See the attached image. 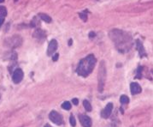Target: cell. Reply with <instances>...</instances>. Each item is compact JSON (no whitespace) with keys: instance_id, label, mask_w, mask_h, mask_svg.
Wrapping results in <instances>:
<instances>
[{"instance_id":"obj_18","label":"cell","mask_w":153,"mask_h":127,"mask_svg":"<svg viewBox=\"0 0 153 127\" xmlns=\"http://www.w3.org/2000/svg\"><path fill=\"white\" fill-rule=\"evenodd\" d=\"M141 71H142V67H139V68L137 69V76H136V77L141 78V76H142Z\"/></svg>"},{"instance_id":"obj_21","label":"cell","mask_w":153,"mask_h":127,"mask_svg":"<svg viewBox=\"0 0 153 127\" xmlns=\"http://www.w3.org/2000/svg\"><path fill=\"white\" fill-rule=\"evenodd\" d=\"M72 101H73V103H74V104L76 105V106L79 104V101H78V99H73V100H72Z\"/></svg>"},{"instance_id":"obj_16","label":"cell","mask_w":153,"mask_h":127,"mask_svg":"<svg viewBox=\"0 0 153 127\" xmlns=\"http://www.w3.org/2000/svg\"><path fill=\"white\" fill-rule=\"evenodd\" d=\"M62 108L65 109V110H69L71 109V103L69 101H64L63 104H62Z\"/></svg>"},{"instance_id":"obj_15","label":"cell","mask_w":153,"mask_h":127,"mask_svg":"<svg viewBox=\"0 0 153 127\" xmlns=\"http://www.w3.org/2000/svg\"><path fill=\"white\" fill-rule=\"evenodd\" d=\"M120 101L121 104H128L129 102V98L127 95H121L120 98Z\"/></svg>"},{"instance_id":"obj_24","label":"cell","mask_w":153,"mask_h":127,"mask_svg":"<svg viewBox=\"0 0 153 127\" xmlns=\"http://www.w3.org/2000/svg\"><path fill=\"white\" fill-rule=\"evenodd\" d=\"M72 45V40H69V46Z\"/></svg>"},{"instance_id":"obj_10","label":"cell","mask_w":153,"mask_h":127,"mask_svg":"<svg viewBox=\"0 0 153 127\" xmlns=\"http://www.w3.org/2000/svg\"><path fill=\"white\" fill-rule=\"evenodd\" d=\"M136 47H137V50L139 51L140 53V57H143V56H145V49H144V46H143L142 42L138 40H136Z\"/></svg>"},{"instance_id":"obj_7","label":"cell","mask_w":153,"mask_h":127,"mask_svg":"<svg viewBox=\"0 0 153 127\" xmlns=\"http://www.w3.org/2000/svg\"><path fill=\"white\" fill-rule=\"evenodd\" d=\"M79 118H80V124L83 127H91L92 126V119L86 114H80L79 116Z\"/></svg>"},{"instance_id":"obj_13","label":"cell","mask_w":153,"mask_h":127,"mask_svg":"<svg viewBox=\"0 0 153 127\" xmlns=\"http://www.w3.org/2000/svg\"><path fill=\"white\" fill-rule=\"evenodd\" d=\"M83 106H84L85 109H86L87 112H91V111L92 110V105H91V103H90L88 101H87V100H85V101H83Z\"/></svg>"},{"instance_id":"obj_4","label":"cell","mask_w":153,"mask_h":127,"mask_svg":"<svg viewBox=\"0 0 153 127\" xmlns=\"http://www.w3.org/2000/svg\"><path fill=\"white\" fill-rule=\"evenodd\" d=\"M49 118L51 122H53L54 124L57 126H61L63 124V118L61 114H59L56 111H51L49 114Z\"/></svg>"},{"instance_id":"obj_12","label":"cell","mask_w":153,"mask_h":127,"mask_svg":"<svg viewBox=\"0 0 153 127\" xmlns=\"http://www.w3.org/2000/svg\"><path fill=\"white\" fill-rule=\"evenodd\" d=\"M39 16L44 21L45 23H51V18L48 16V15H46V14H44V13H39Z\"/></svg>"},{"instance_id":"obj_23","label":"cell","mask_w":153,"mask_h":127,"mask_svg":"<svg viewBox=\"0 0 153 127\" xmlns=\"http://www.w3.org/2000/svg\"><path fill=\"white\" fill-rule=\"evenodd\" d=\"M3 23H4V18H0V27L3 25Z\"/></svg>"},{"instance_id":"obj_17","label":"cell","mask_w":153,"mask_h":127,"mask_svg":"<svg viewBox=\"0 0 153 127\" xmlns=\"http://www.w3.org/2000/svg\"><path fill=\"white\" fill-rule=\"evenodd\" d=\"M69 122H70V125L73 127H75L76 126V121H75V118L74 117L73 114L70 115V118H69Z\"/></svg>"},{"instance_id":"obj_26","label":"cell","mask_w":153,"mask_h":127,"mask_svg":"<svg viewBox=\"0 0 153 127\" xmlns=\"http://www.w3.org/2000/svg\"><path fill=\"white\" fill-rule=\"evenodd\" d=\"M4 1V0H0V3H3Z\"/></svg>"},{"instance_id":"obj_1","label":"cell","mask_w":153,"mask_h":127,"mask_svg":"<svg viewBox=\"0 0 153 127\" xmlns=\"http://www.w3.org/2000/svg\"><path fill=\"white\" fill-rule=\"evenodd\" d=\"M95 64H96V58L94 55L90 54L80 62L76 69V73L80 77H87L93 70Z\"/></svg>"},{"instance_id":"obj_6","label":"cell","mask_w":153,"mask_h":127,"mask_svg":"<svg viewBox=\"0 0 153 127\" xmlns=\"http://www.w3.org/2000/svg\"><path fill=\"white\" fill-rule=\"evenodd\" d=\"M112 110H113V103L109 102L102 110V112H101V117L104 118H108L109 116L111 115V114H112Z\"/></svg>"},{"instance_id":"obj_3","label":"cell","mask_w":153,"mask_h":127,"mask_svg":"<svg viewBox=\"0 0 153 127\" xmlns=\"http://www.w3.org/2000/svg\"><path fill=\"white\" fill-rule=\"evenodd\" d=\"M98 80H99V86H98L99 91V92H102L104 90V84H105V80H106V67H105L104 61H101L100 62Z\"/></svg>"},{"instance_id":"obj_14","label":"cell","mask_w":153,"mask_h":127,"mask_svg":"<svg viewBox=\"0 0 153 127\" xmlns=\"http://www.w3.org/2000/svg\"><path fill=\"white\" fill-rule=\"evenodd\" d=\"M7 15V10L4 6H0V18H4Z\"/></svg>"},{"instance_id":"obj_8","label":"cell","mask_w":153,"mask_h":127,"mask_svg":"<svg viewBox=\"0 0 153 127\" xmlns=\"http://www.w3.org/2000/svg\"><path fill=\"white\" fill-rule=\"evenodd\" d=\"M57 46H58L57 41L56 40H51L49 43L48 48H47V55L51 56L56 52V50L57 49Z\"/></svg>"},{"instance_id":"obj_19","label":"cell","mask_w":153,"mask_h":127,"mask_svg":"<svg viewBox=\"0 0 153 127\" xmlns=\"http://www.w3.org/2000/svg\"><path fill=\"white\" fill-rule=\"evenodd\" d=\"M80 17L83 20V21H87V14H84V13H80Z\"/></svg>"},{"instance_id":"obj_2","label":"cell","mask_w":153,"mask_h":127,"mask_svg":"<svg viewBox=\"0 0 153 127\" xmlns=\"http://www.w3.org/2000/svg\"><path fill=\"white\" fill-rule=\"evenodd\" d=\"M115 34L111 33L110 34V38L112 39V40L116 44V46L118 47V49L120 48H127L130 41H131V37L128 34H125L122 31L119 30H114L113 31Z\"/></svg>"},{"instance_id":"obj_25","label":"cell","mask_w":153,"mask_h":127,"mask_svg":"<svg viewBox=\"0 0 153 127\" xmlns=\"http://www.w3.org/2000/svg\"><path fill=\"white\" fill-rule=\"evenodd\" d=\"M44 127H51V126L50 125H48V124H47V125H45V126H44Z\"/></svg>"},{"instance_id":"obj_5","label":"cell","mask_w":153,"mask_h":127,"mask_svg":"<svg viewBox=\"0 0 153 127\" xmlns=\"http://www.w3.org/2000/svg\"><path fill=\"white\" fill-rule=\"evenodd\" d=\"M23 76H24V73H23L22 69H19V68L16 69V70L13 73V76H12L13 82L16 83V84L19 83L23 79Z\"/></svg>"},{"instance_id":"obj_27","label":"cell","mask_w":153,"mask_h":127,"mask_svg":"<svg viewBox=\"0 0 153 127\" xmlns=\"http://www.w3.org/2000/svg\"><path fill=\"white\" fill-rule=\"evenodd\" d=\"M16 1H17V0H16Z\"/></svg>"},{"instance_id":"obj_22","label":"cell","mask_w":153,"mask_h":127,"mask_svg":"<svg viewBox=\"0 0 153 127\" xmlns=\"http://www.w3.org/2000/svg\"><path fill=\"white\" fill-rule=\"evenodd\" d=\"M95 36V33L94 32H91L90 34H89V37H91V38H92V37H94Z\"/></svg>"},{"instance_id":"obj_9","label":"cell","mask_w":153,"mask_h":127,"mask_svg":"<svg viewBox=\"0 0 153 127\" xmlns=\"http://www.w3.org/2000/svg\"><path fill=\"white\" fill-rule=\"evenodd\" d=\"M130 90H131V94L133 95L140 94L142 91V89L140 87V85L137 82H132L130 84Z\"/></svg>"},{"instance_id":"obj_20","label":"cell","mask_w":153,"mask_h":127,"mask_svg":"<svg viewBox=\"0 0 153 127\" xmlns=\"http://www.w3.org/2000/svg\"><path fill=\"white\" fill-rule=\"evenodd\" d=\"M58 56H59V54L56 53L54 56H53V58H52V59H53V61H56V60L58 59Z\"/></svg>"},{"instance_id":"obj_11","label":"cell","mask_w":153,"mask_h":127,"mask_svg":"<svg viewBox=\"0 0 153 127\" xmlns=\"http://www.w3.org/2000/svg\"><path fill=\"white\" fill-rule=\"evenodd\" d=\"M33 37L38 38V39H42V38L45 37V34H44V32L43 30H41V29H37V30L33 33Z\"/></svg>"}]
</instances>
